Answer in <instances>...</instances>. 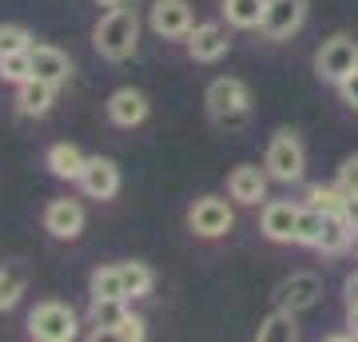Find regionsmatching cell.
Listing matches in <instances>:
<instances>
[{"instance_id": "cell-1", "label": "cell", "mask_w": 358, "mask_h": 342, "mask_svg": "<svg viewBox=\"0 0 358 342\" xmlns=\"http://www.w3.org/2000/svg\"><path fill=\"white\" fill-rule=\"evenodd\" d=\"M92 44H96V52L103 60L112 64L136 56V44H140V16H136V8H124V4L108 8V16L92 32Z\"/></svg>"}, {"instance_id": "cell-2", "label": "cell", "mask_w": 358, "mask_h": 342, "mask_svg": "<svg viewBox=\"0 0 358 342\" xmlns=\"http://www.w3.org/2000/svg\"><path fill=\"white\" fill-rule=\"evenodd\" d=\"M203 104H207V115H211L219 127H239L247 120V112H251V92H247L243 80L219 76V80H211Z\"/></svg>"}, {"instance_id": "cell-3", "label": "cell", "mask_w": 358, "mask_h": 342, "mask_svg": "<svg viewBox=\"0 0 358 342\" xmlns=\"http://www.w3.org/2000/svg\"><path fill=\"white\" fill-rule=\"evenodd\" d=\"M271 179H279V183H294V179H303L307 171V152H303V140L294 136L291 127H279L267 143V159H263Z\"/></svg>"}, {"instance_id": "cell-4", "label": "cell", "mask_w": 358, "mask_h": 342, "mask_svg": "<svg viewBox=\"0 0 358 342\" xmlns=\"http://www.w3.org/2000/svg\"><path fill=\"white\" fill-rule=\"evenodd\" d=\"M80 330V318L76 311L68 303H56V299H48V303H36V311L28 315V334L40 342H72Z\"/></svg>"}, {"instance_id": "cell-5", "label": "cell", "mask_w": 358, "mask_h": 342, "mask_svg": "<svg viewBox=\"0 0 358 342\" xmlns=\"http://www.w3.org/2000/svg\"><path fill=\"white\" fill-rule=\"evenodd\" d=\"M315 72L322 80H331V84H343L350 72H358V40L346 36V32L331 36L319 48V56H315Z\"/></svg>"}, {"instance_id": "cell-6", "label": "cell", "mask_w": 358, "mask_h": 342, "mask_svg": "<svg viewBox=\"0 0 358 342\" xmlns=\"http://www.w3.org/2000/svg\"><path fill=\"white\" fill-rule=\"evenodd\" d=\"M187 227H192L199 239H223V235L235 227V211H231L227 199L203 195V199H195V207L187 211Z\"/></svg>"}, {"instance_id": "cell-7", "label": "cell", "mask_w": 358, "mask_h": 342, "mask_svg": "<svg viewBox=\"0 0 358 342\" xmlns=\"http://www.w3.org/2000/svg\"><path fill=\"white\" fill-rule=\"evenodd\" d=\"M319 299H322V279L310 275V271H299V275H291V279H282L275 287V306L279 311H291V315L310 311Z\"/></svg>"}, {"instance_id": "cell-8", "label": "cell", "mask_w": 358, "mask_h": 342, "mask_svg": "<svg viewBox=\"0 0 358 342\" xmlns=\"http://www.w3.org/2000/svg\"><path fill=\"white\" fill-rule=\"evenodd\" d=\"M148 24L164 40H187V32L195 28L192 4L187 0H155L152 13H148Z\"/></svg>"}, {"instance_id": "cell-9", "label": "cell", "mask_w": 358, "mask_h": 342, "mask_svg": "<svg viewBox=\"0 0 358 342\" xmlns=\"http://www.w3.org/2000/svg\"><path fill=\"white\" fill-rule=\"evenodd\" d=\"M307 20V0H267L263 13V36L267 40H291Z\"/></svg>"}, {"instance_id": "cell-10", "label": "cell", "mask_w": 358, "mask_h": 342, "mask_svg": "<svg viewBox=\"0 0 358 342\" xmlns=\"http://www.w3.org/2000/svg\"><path fill=\"white\" fill-rule=\"evenodd\" d=\"M44 231L52 239H80L84 231V207L76 199H52L44 207Z\"/></svg>"}, {"instance_id": "cell-11", "label": "cell", "mask_w": 358, "mask_h": 342, "mask_svg": "<svg viewBox=\"0 0 358 342\" xmlns=\"http://www.w3.org/2000/svg\"><path fill=\"white\" fill-rule=\"evenodd\" d=\"M148 112H152V104H148V96L136 88H115L112 96H108V120H112L115 127H140L143 120H148Z\"/></svg>"}, {"instance_id": "cell-12", "label": "cell", "mask_w": 358, "mask_h": 342, "mask_svg": "<svg viewBox=\"0 0 358 342\" xmlns=\"http://www.w3.org/2000/svg\"><path fill=\"white\" fill-rule=\"evenodd\" d=\"M80 187H84V195H92V199H112L115 191H120V167H115L108 155H92L88 164H84Z\"/></svg>"}, {"instance_id": "cell-13", "label": "cell", "mask_w": 358, "mask_h": 342, "mask_svg": "<svg viewBox=\"0 0 358 342\" xmlns=\"http://www.w3.org/2000/svg\"><path fill=\"white\" fill-rule=\"evenodd\" d=\"M227 195L235 203H243V207H251V203H259V199H267V167L239 164L227 176Z\"/></svg>"}, {"instance_id": "cell-14", "label": "cell", "mask_w": 358, "mask_h": 342, "mask_svg": "<svg viewBox=\"0 0 358 342\" xmlns=\"http://www.w3.org/2000/svg\"><path fill=\"white\" fill-rule=\"evenodd\" d=\"M299 215H303V207H294L291 199L267 203V207H263V235H267L271 243H294Z\"/></svg>"}, {"instance_id": "cell-15", "label": "cell", "mask_w": 358, "mask_h": 342, "mask_svg": "<svg viewBox=\"0 0 358 342\" xmlns=\"http://www.w3.org/2000/svg\"><path fill=\"white\" fill-rule=\"evenodd\" d=\"M187 56L195 64H219L227 56V32L219 24H195L187 32Z\"/></svg>"}, {"instance_id": "cell-16", "label": "cell", "mask_w": 358, "mask_h": 342, "mask_svg": "<svg viewBox=\"0 0 358 342\" xmlns=\"http://www.w3.org/2000/svg\"><path fill=\"white\" fill-rule=\"evenodd\" d=\"M28 56H32V76L36 80H48V84H56V88L68 84V76H72V60H68L56 44H32Z\"/></svg>"}, {"instance_id": "cell-17", "label": "cell", "mask_w": 358, "mask_h": 342, "mask_svg": "<svg viewBox=\"0 0 358 342\" xmlns=\"http://www.w3.org/2000/svg\"><path fill=\"white\" fill-rule=\"evenodd\" d=\"M56 84H48V80H24V84H16V108H20V115H48L52 104H56Z\"/></svg>"}, {"instance_id": "cell-18", "label": "cell", "mask_w": 358, "mask_h": 342, "mask_svg": "<svg viewBox=\"0 0 358 342\" xmlns=\"http://www.w3.org/2000/svg\"><path fill=\"white\" fill-rule=\"evenodd\" d=\"M44 164H48V171H52L56 179H76V183H80L88 155L80 152L76 143H52L48 155H44Z\"/></svg>"}, {"instance_id": "cell-19", "label": "cell", "mask_w": 358, "mask_h": 342, "mask_svg": "<svg viewBox=\"0 0 358 342\" xmlns=\"http://www.w3.org/2000/svg\"><path fill=\"white\" fill-rule=\"evenodd\" d=\"M355 239H358L355 227H350L343 215H327V219H322V235H319V243H315V251H322V255H343Z\"/></svg>"}, {"instance_id": "cell-20", "label": "cell", "mask_w": 358, "mask_h": 342, "mask_svg": "<svg viewBox=\"0 0 358 342\" xmlns=\"http://www.w3.org/2000/svg\"><path fill=\"white\" fill-rule=\"evenodd\" d=\"M294 318H299V315L275 306V315H267L263 322H259L255 339L259 342H294V339H299V322H294Z\"/></svg>"}, {"instance_id": "cell-21", "label": "cell", "mask_w": 358, "mask_h": 342, "mask_svg": "<svg viewBox=\"0 0 358 342\" xmlns=\"http://www.w3.org/2000/svg\"><path fill=\"white\" fill-rule=\"evenodd\" d=\"M267 13V0H223V16L231 28H259Z\"/></svg>"}, {"instance_id": "cell-22", "label": "cell", "mask_w": 358, "mask_h": 342, "mask_svg": "<svg viewBox=\"0 0 358 342\" xmlns=\"http://www.w3.org/2000/svg\"><path fill=\"white\" fill-rule=\"evenodd\" d=\"M28 291V271L20 263L0 266V311H13L20 303V294Z\"/></svg>"}, {"instance_id": "cell-23", "label": "cell", "mask_w": 358, "mask_h": 342, "mask_svg": "<svg viewBox=\"0 0 358 342\" xmlns=\"http://www.w3.org/2000/svg\"><path fill=\"white\" fill-rule=\"evenodd\" d=\"M128 299H92V311H88V318H92V327H96V334H108L112 327H120L124 318H128Z\"/></svg>"}, {"instance_id": "cell-24", "label": "cell", "mask_w": 358, "mask_h": 342, "mask_svg": "<svg viewBox=\"0 0 358 342\" xmlns=\"http://www.w3.org/2000/svg\"><path fill=\"white\" fill-rule=\"evenodd\" d=\"M120 275H124V294L128 299H143V294H152V283H155V275H152V266L148 263H120Z\"/></svg>"}, {"instance_id": "cell-25", "label": "cell", "mask_w": 358, "mask_h": 342, "mask_svg": "<svg viewBox=\"0 0 358 342\" xmlns=\"http://www.w3.org/2000/svg\"><path fill=\"white\" fill-rule=\"evenodd\" d=\"M343 203H346V191L338 187V183H315V187L307 191V207H315L322 215H338Z\"/></svg>"}, {"instance_id": "cell-26", "label": "cell", "mask_w": 358, "mask_h": 342, "mask_svg": "<svg viewBox=\"0 0 358 342\" xmlns=\"http://www.w3.org/2000/svg\"><path fill=\"white\" fill-rule=\"evenodd\" d=\"M88 287H92V299H128V294H124V275H120V263L92 271Z\"/></svg>"}, {"instance_id": "cell-27", "label": "cell", "mask_w": 358, "mask_h": 342, "mask_svg": "<svg viewBox=\"0 0 358 342\" xmlns=\"http://www.w3.org/2000/svg\"><path fill=\"white\" fill-rule=\"evenodd\" d=\"M0 80L4 84H24V80H32V56L28 52H4L0 56Z\"/></svg>"}, {"instance_id": "cell-28", "label": "cell", "mask_w": 358, "mask_h": 342, "mask_svg": "<svg viewBox=\"0 0 358 342\" xmlns=\"http://www.w3.org/2000/svg\"><path fill=\"white\" fill-rule=\"evenodd\" d=\"M322 211H315V207H303V215H299V231H294V243H303V247H315L322 235Z\"/></svg>"}, {"instance_id": "cell-29", "label": "cell", "mask_w": 358, "mask_h": 342, "mask_svg": "<svg viewBox=\"0 0 358 342\" xmlns=\"http://www.w3.org/2000/svg\"><path fill=\"white\" fill-rule=\"evenodd\" d=\"M28 48H32L28 28H20V24H0V56H4V52H28Z\"/></svg>"}, {"instance_id": "cell-30", "label": "cell", "mask_w": 358, "mask_h": 342, "mask_svg": "<svg viewBox=\"0 0 358 342\" xmlns=\"http://www.w3.org/2000/svg\"><path fill=\"white\" fill-rule=\"evenodd\" d=\"M108 339H115V342H140V339H148V322H143L140 315H131V311H128V318H124L120 327L108 330Z\"/></svg>"}, {"instance_id": "cell-31", "label": "cell", "mask_w": 358, "mask_h": 342, "mask_svg": "<svg viewBox=\"0 0 358 342\" xmlns=\"http://www.w3.org/2000/svg\"><path fill=\"white\" fill-rule=\"evenodd\" d=\"M334 183H338L346 195H358V155L343 159V167H338V179H334Z\"/></svg>"}, {"instance_id": "cell-32", "label": "cell", "mask_w": 358, "mask_h": 342, "mask_svg": "<svg viewBox=\"0 0 358 342\" xmlns=\"http://www.w3.org/2000/svg\"><path fill=\"white\" fill-rule=\"evenodd\" d=\"M338 92H343V100L358 112V72H350V76H346L343 84H338Z\"/></svg>"}, {"instance_id": "cell-33", "label": "cell", "mask_w": 358, "mask_h": 342, "mask_svg": "<svg viewBox=\"0 0 358 342\" xmlns=\"http://www.w3.org/2000/svg\"><path fill=\"white\" fill-rule=\"evenodd\" d=\"M338 215H343L346 223L355 227V235H358V195H346V203H343V211H338Z\"/></svg>"}, {"instance_id": "cell-34", "label": "cell", "mask_w": 358, "mask_h": 342, "mask_svg": "<svg viewBox=\"0 0 358 342\" xmlns=\"http://www.w3.org/2000/svg\"><path fill=\"white\" fill-rule=\"evenodd\" d=\"M346 327H350V334L358 339V303H346Z\"/></svg>"}, {"instance_id": "cell-35", "label": "cell", "mask_w": 358, "mask_h": 342, "mask_svg": "<svg viewBox=\"0 0 358 342\" xmlns=\"http://www.w3.org/2000/svg\"><path fill=\"white\" fill-rule=\"evenodd\" d=\"M346 303H358V271L346 279Z\"/></svg>"}, {"instance_id": "cell-36", "label": "cell", "mask_w": 358, "mask_h": 342, "mask_svg": "<svg viewBox=\"0 0 358 342\" xmlns=\"http://www.w3.org/2000/svg\"><path fill=\"white\" fill-rule=\"evenodd\" d=\"M96 4H103V8H120V4H128V0H96Z\"/></svg>"}]
</instances>
